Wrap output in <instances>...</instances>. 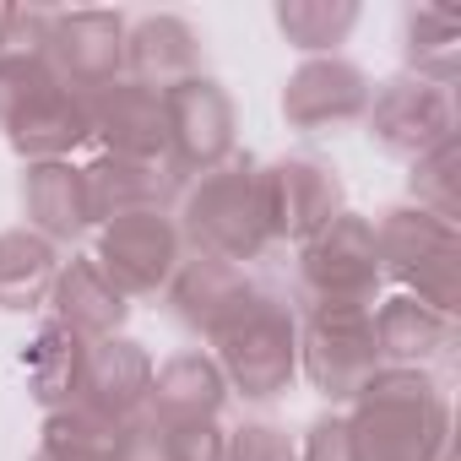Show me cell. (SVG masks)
<instances>
[{
  "instance_id": "6",
  "label": "cell",
  "mask_w": 461,
  "mask_h": 461,
  "mask_svg": "<svg viewBox=\"0 0 461 461\" xmlns=\"http://www.w3.org/2000/svg\"><path fill=\"white\" fill-rule=\"evenodd\" d=\"M380 369L375 310H304L299 321V375L342 412L364 380Z\"/></svg>"
},
{
  "instance_id": "3",
  "label": "cell",
  "mask_w": 461,
  "mask_h": 461,
  "mask_svg": "<svg viewBox=\"0 0 461 461\" xmlns=\"http://www.w3.org/2000/svg\"><path fill=\"white\" fill-rule=\"evenodd\" d=\"M375 245H380V272L402 283L407 299L456 315L461 310V228L402 201L375 217Z\"/></svg>"
},
{
  "instance_id": "21",
  "label": "cell",
  "mask_w": 461,
  "mask_h": 461,
  "mask_svg": "<svg viewBox=\"0 0 461 461\" xmlns=\"http://www.w3.org/2000/svg\"><path fill=\"white\" fill-rule=\"evenodd\" d=\"M125 77L158 93L185 77H201V33L174 12L136 17L125 28Z\"/></svg>"
},
{
  "instance_id": "18",
  "label": "cell",
  "mask_w": 461,
  "mask_h": 461,
  "mask_svg": "<svg viewBox=\"0 0 461 461\" xmlns=\"http://www.w3.org/2000/svg\"><path fill=\"white\" fill-rule=\"evenodd\" d=\"M50 321L66 326L82 342H104V337H120L125 331L131 299L98 272L93 256H71V261H60V277L50 288Z\"/></svg>"
},
{
  "instance_id": "8",
  "label": "cell",
  "mask_w": 461,
  "mask_h": 461,
  "mask_svg": "<svg viewBox=\"0 0 461 461\" xmlns=\"http://www.w3.org/2000/svg\"><path fill=\"white\" fill-rule=\"evenodd\" d=\"M98 272L125 294V299H152L168 288V277L185 261V240L174 212H131L114 222H98Z\"/></svg>"
},
{
  "instance_id": "31",
  "label": "cell",
  "mask_w": 461,
  "mask_h": 461,
  "mask_svg": "<svg viewBox=\"0 0 461 461\" xmlns=\"http://www.w3.org/2000/svg\"><path fill=\"white\" fill-rule=\"evenodd\" d=\"M109 461H174V439H168V429H163L158 418L141 412V418L120 423Z\"/></svg>"
},
{
  "instance_id": "24",
  "label": "cell",
  "mask_w": 461,
  "mask_h": 461,
  "mask_svg": "<svg viewBox=\"0 0 461 461\" xmlns=\"http://www.w3.org/2000/svg\"><path fill=\"white\" fill-rule=\"evenodd\" d=\"M402 60H407V77L434 82V87H456L461 23L445 6H407L402 12Z\"/></svg>"
},
{
  "instance_id": "4",
  "label": "cell",
  "mask_w": 461,
  "mask_h": 461,
  "mask_svg": "<svg viewBox=\"0 0 461 461\" xmlns=\"http://www.w3.org/2000/svg\"><path fill=\"white\" fill-rule=\"evenodd\" d=\"M212 348H217L212 358H217V369L228 380V396L277 402L299 375V315L288 310V299L261 288L234 321L222 326V337Z\"/></svg>"
},
{
  "instance_id": "9",
  "label": "cell",
  "mask_w": 461,
  "mask_h": 461,
  "mask_svg": "<svg viewBox=\"0 0 461 461\" xmlns=\"http://www.w3.org/2000/svg\"><path fill=\"white\" fill-rule=\"evenodd\" d=\"M364 125H369V141L385 152V158H423L434 152L439 141L456 136V98L450 87H434V82H418V77H391L375 87L369 109H364Z\"/></svg>"
},
{
  "instance_id": "19",
  "label": "cell",
  "mask_w": 461,
  "mask_h": 461,
  "mask_svg": "<svg viewBox=\"0 0 461 461\" xmlns=\"http://www.w3.org/2000/svg\"><path fill=\"white\" fill-rule=\"evenodd\" d=\"M23 217H28L23 228H33L55 250L77 245L93 228L82 163H23Z\"/></svg>"
},
{
  "instance_id": "1",
  "label": "cell",
  "mask_w": 461,
  "mask_h": 461,
  "mask_svg": "<svg viewBox=\"0 0 461 461\" xmlns=\"http://www.w3.org/2000/svg\"><path fill=\"white\" fill-rule=\"evenodd\" d=\"M342 418L358 461H450V402L434 369L380 364Z\"/></svg>"
},
{
  "instance_id": "2",
  "label": "cell",
  "mask_w": 461,
  "mask_h": 461,
  "mask_svg": "<svg viewBox=\"0 0 461 461\" xmlns=\"http://www.w3.org/2000/svg\"><path fill=\"white\" fill-rule=\"evenodd\" d=\"M179 240L190 256H212L228 267L261 261L272 250V212H267V179L256 158H228L222 168L201 174L179 195Z\"/></svg>"
},
{
  "instance_id": "25",
  "label": "cell",
  "mask_w": 461,
  "mask_h": 461,
  "mask_svg": "<svg viewBox=\"0 0 461 461\" xmlns=\"http://www.w3.org/2000/svg\"><path fill=\"white\" fill-rule=\"evenodd\" d=\"M82 358H87V342H82V337H71V331L55 326V321L39 326V337H33L28 358H23V369H28V391H33V402H39L44 412L77 402Z\"/></svg>"
},
{
  "instance_id": "16",
  "label": "cell",
  "mask_w": 461,
  "mask_h": 461,
  "mask_svg": "<svg viewBox=\"0 0 461 461\" xmlns=\"http://www.w3.org/2000/svg\"><path fill=\"white\" fill-rule=\"evenodd\" d=\"M82 179H87L93 228L131 217V212H168L185 195V179L168 158H109V152H98L93 163H82Z\"/></svg>"
},
{
  "instance_id": "27",
  "label": "cell",
  "mask_w": 461,
  "mask_h": 461,
  "mask_svg": "<svg viewBox=\"0 0 461 461\" xmlns=\"http://www.w3.org/2000/svg\"><path fill=\"white\" fill-rule=\"evenodd\" d=\"M114 434H120L114 423H104V418H93V412H82V407L71 402V407L44 412L33 461H109Z\"/></svg>"
},
{
  "instance_id": "11",
  "label": "cell",
  "mask_w": 461,
  "mask_h": 461,
  "mask_svg": "<svg viewBox=\"0 0 461 461\" xmlns=\"http://www.w3.org/2000/svg\"><path fill=\"white\" fill-rule=\"evenodd\" d=\"M125 28L131 23L120 12H98V6L50 12L44 60L71 93H98L125 77Z\"/></svg>"
},
{
  "instance_id": "23",
  "label": "cell",
  "mask_w": 461,
  "mask_h": 461,
  "mask_svg": "<svg viewBox=\"0 0 461 461\" xmlns=\"http://www.w3.org/2000/svg\"><path fill=\"white\" fill-rule=\"evenodd\" d=\"M60 277V250L39 240L33 228H6L0 234V310L28 315L50 304V288Z\"/></svg>"
},
{
  "instance_id": "10",
  "label": "cell",
  "mask_w": 461,
  "mask_h": 461,
  "mask_svg": "<svg viewBox=\"0 0 461 461\" xmlns=\"http://www.w3.org/2000/svg\"><path fill=\"white\" fill-rule=\"evenodd\" d=\"M267 179V212H272V245H310L326 222L348 212V185L326 158L294 152L277 163H261Z\"/></svg>"
},
{
  "instance_id": "29",
  "label": "cell",
  "mask_w": 461,
  "mask_h": 461,
  "mask_svg": "<svg viewBox=\"0 0 461 461\" xmlns=\"http://www.w3.org/2000/svg\"><path fill=\"white\" fill-rule=\"evenodd\" d=\"M60 77L50 71L44 55H0V125L12 114H23L39 93H50Z\"/></svg>"
},
{
  "instance_id": "32",
  "label": "cell",
  "mask_w": 461,
  "mask_h": 461,
  "mask_svg": "<svg viewBox=\"0 0 461 461\" xmlns=\"http://www.w3.org/2000/svg\"><path fill=\"white\" fill-rule=\"evenodd\" d=\"M299 461H358L353 456V439H348V418L331 407V412H321L310 429H304V439H299Z\"/></svg>"
},
{
  "instance_id": "20",
  "label": "cell",
  "mask_w": 461,
  "mask_h": 461,
  "mask_svg": "<svg viewBox=\"0 0 461 461\" xmlns=\"http://www.w3.org/2000/svg\"><path fill=\"white\" fill-rule=\"evenodd\" d=\"M6 141L23 163H71V152L82 141H93L87 131V93H71L66 82H55L50 93H39L23 114H12Z\"/></svg>"
},
{
  "instance_id": "5",
  "label": "cell",
  "mask_w": 461,
  "mask_h": 461,
  "mask_svg": "<svg viewBox=\"0 0 461 461\" xmlns=\"http://www.w3.org/2000/svg\"><path fill=\"white\" fill-rule=\"evenodd\" d=\"M385 288L375 222L342 212L310 245H299V294L304 310H375Z\"/></svg>"
},
{
  "instance_id": "15",
  "label": "cell",
  "mask_w": 461,
  "mask_h": 461,
  "mask_svg": "<svg viewBox=\"0 0 461 461\" xmlns=\"http://www.w3.org/2000/svg\"><path fill=\"white\" fill-rule=\"evenodd\" d=\"M87 131L109 158H168L163 93L141 87L131 77L87 93Z\"/></svg>"
},
{
  "instance_id": "22",
  "label": "cell",
  "mask_w": 461,
  "mask_h": 461,
  "mask_svg": "<svg viewBox=\"0 0 461 461\" xmlns=\"http://www.w3.org/2000/svg\"><path fill=\"white\" fill-rule=\"evenodd\" d=\"M375 342H380V364L434 369L456 348V315H439V310L396 294V299H385L375 310Z\"/></svg>"
},
{
  "instance_id": "12",
  "label": "cell",
  "mask_w": 461,
  "mask_h": 461,
  "mask_svg": "<svg viewBox=\"0 0 461 461\" xmlns=\"http://www.w3.org/2000/svg\"><path fill=\"white\" fill-rule=\"evenodd\" d=\"M375 98V82L364 66L342 60V55H321V60H299L283 82V120L294 131H337L364 120Z\"/></svg>"
},
{
  "instance_id": "14",
  "label": "cell",
  "mask_w": 461,
  "mask_h": 461,
  "mask_svg": "<svg viewBox=\"0 0 461 461\" xmlns=\"http://www.w3.org/2000/svg\"><path fill=\"white\" fill-rule=\"evenodd\" d=\"M147 391H152V353L136 337H104L87 342L82 358V385H77V407L104 418V423H131L147 412Z\"/></svg>"
},
{
  "instance_id": "28",
  "label": "cell",
  "mask_w": 461,
  "mask_h": 461,
  "mask_svg": "<svg viewBox=\"0 0 461 461\" xmlns=\"http://www.w3.org/2000/svg\"><path fill=\"white\" fill-rule=\"evenodd\" d=\"M407 168H412V174H407V190H412L407 201L461 228V136L439 141L434 152L412 158Z\"/></svg>"
},
{
  "instance_id": "7",
  "label": "cell",
  "mask_w": 461,
  "mask_h": 461,
  "mask_svg": "<svg viewBox=\"0 0 461 461\" xmlns=\"http://www.w3.org/2000/svg\"><path fill=\"white\" fill-rule=\"evenodd\" d=\"M163 125H168V163L179 179H201L240 158V109L217 77H185L163 87Z\"/></svg>"
},
{
  "instance_id": "17",
  "label": "cell",
  "mask_w": 461,
  "mask_h": 461,
  "mask_svg": "<svg viewBox=\"0 0 461 461\" xmlns=\"http://www.w3.org/2000/svg\"><path fill=\"white\" fill-rule=\"evenodd\" d=\"M228 407V380L217 369L212 353L185 348L168 353L163 364H152V391H147V418H158L163 429H195V423H217Z\"/></svg>"
},
{
  "instance_id": "33",
  "label": "cell",
  "mask_w": 461,
  "mask_h": 461,
  "mask_svg": "<svg viewBox=\"0 0 461 461\" xmlns=\"http://www.w3.org/2000/svg\"><path fill=\"white\" fill-rule=\"evenodd\" d=\"M174 461H228V429L195 423V429H168Z\"/></svg>"
},
{
  "instance_id": "13",
  "label": "cell",
  "mask_w": 461,
  "mask_h": 461,
  "mask_svg": "<svg viewBox=\"0 0 461 461\" xmlns=\"http://www.w3.org/2000/svg\"><path fill=\"white\" fill-rule=\"evenodd\" d=\"M256 294H261V288L250 283L245 267H228V261H212V256H190V250H185L179 272H174L168 288H163V304H168V315H174L190 337L217 342L222 326L234 321Z\"/></svg>"
},
{
  "instance_id": "26",
  "label": "cell",
  "mask_w": 461,
  "mask_h": 461,
  "mask_svg": "<svg viewBox=\"0 0 461 461\" xmlns=\"http://www.w3.org/2000/svg\"><path fill=\"white\" fill-rule=\"evenodd\" d=\"M358 0H283L272 12L277 33L304 55V60H321V55H337L348 44V33L358 28Z\"/></svg>"
},
{
  "instance_id": "30",
  "label": "cell",
  "mask_w": 461,
  "mask_h": 461,
  "mask_svg": "<svg viewBox=\"0 0 461 461\" xmlns=\"http://www.w3.org/2000/svg\"><path fill=\"white\" fill-rule=\"evenodd\" d=\"M228 461H299V439L283 423H240L228 429Z\"/></svg>"
},
{
  "instance_id": "34",
  "label": "cell",
  "mask_w": 461,
  "mask_h": 461,
  "mask_svg": "<svg viewBox=\"0 0 461 461\" xmlns=\"http://www.w3.org/2000/svg\"><path fill=\"white\" fill-rule=\"evenodd\" d=\"M6 23H12V6H0V44H6Z\"/></svg>"
}]
</instances>
